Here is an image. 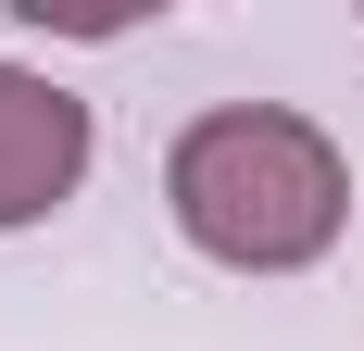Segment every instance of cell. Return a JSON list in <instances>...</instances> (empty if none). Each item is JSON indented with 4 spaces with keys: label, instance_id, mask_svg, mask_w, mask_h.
Returning <instances> with one entry per match:
<instances>
[{
    "label": "cell",
    "instance_id": "cell-1",
    "mask_svg": "<svg viewBox=\"0 0 364 351\" xmlns=\"http://www.w3.org/2000/svg\"><path fill=\"white\" fill-rule=\"evenodd\" d=\"M164 213H176V239L201 264H226V276H301L352 226V163L289 101H214L164 151Z\"/></svg>",
    "mask_w": 364,
    "mask_h": 351
},
{
    "label": "cell",
    "instance_id": "cell-2",
    "mask_svg": "<svg viewBox=\"0 0 364 351\" xmlns=\"http://www.w3.org/2000/svg\"><path fill=\"white\" fill-rule=\"evenodd\" d=\"M88 151H101V126H88V101H75L63 75L0 63V239L13 226H50L88 188Z\"/></svg>",
    "mask_w": 364,
    "mask_h": 351
}]
</instances>
